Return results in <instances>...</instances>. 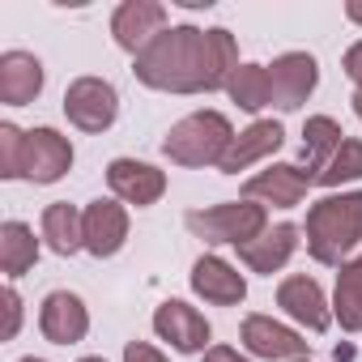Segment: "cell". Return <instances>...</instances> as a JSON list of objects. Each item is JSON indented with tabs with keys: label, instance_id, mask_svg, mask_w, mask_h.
Instances as JSON below:
<instances>
[{
	"label": "cell",
	"instance_id": "12",
	"mask_svg": "<svg viewBox=\"0 0 362 362\" xmlns=\"http://www.w3.org/2000/svg\"><path fill=\"white\" fill-rule=\"evenodd\" d=\"M39 328H43V337L56 341V345H77V341L90 332V311H86V303H81L77 294L52 290V294L43 298V307H39Z\"/></svg>",
	"mask_w": 362,
	"mask_h": 362
},
{
	"label": "cell",
	"instance_id": "4",
	"mask_svg": "<svg viewBox=\"0 0 362 362\" xmlns=\"http://www.w3.org/2000/svg\"><path fill=\"white\" fill-rule=\"evenodd\" d=\"M184 222H188V230L197 239H205V243H235V247H243V243H252V239H260L269 230V214L256 201H226V205L192 209Z\"/></svg>",
	"mask_w": 362,
	"mask_h": 362
},
{
	"label": "cell",
	"instance_id": "16",
	"mask_svg": "<svg viewBox=\"0 0 362 362\" xmlns=\"http://www.w3.org/2000/svg\"><path fill=\"white\" fill-rule=\"evenodd\" d=\"M192 290L205 298V303H218V307H235L247 298V281L235 264H226L222 256H201L192 264Z\"/></svg>",
	"mask_w": 362,
	"mask_h": 362
},
{
	"label": "cell",
	"instance_id": "23",
	"mask_svg": "<svg viewBox=\"0 0 362 362\" xmlns=\"http://www.w3.org/2000/svg\"><path fill=\"white\" fill-rule=\"evenodd\" d=\"M39 260V239L26 222H5L0 226V269L9 281H18L26 269H35Z\"/></svg>",
	"mask_w": 362,
	"mask_h": 362
},
{
	"label": "cell",
	"instance_id": "2",
	"mask_svg": "<svg viewBox=\"0 0 362 362\" xmlns=\"http://www.w3.org/2000/svg\"><path fill=\"white\" fill-rule=\"evenodd\" d=\"M362 243V192L324 197L307 209V252L320 264H345V256Z\"/></svg>",
	"mask_w": 362,
	"mask_h": 362
},
{
	"label": "cell",
	"instance_id": "9",
	"mask_svg": "<svg viewBox=\"0 0 362 362\" xmlns=\"http://www.w3.org/2000/svg\"><path fill=\"white\" fill-rule=\"evenodd\" d=\"M269 81H273V103H277L281 111H298V107L311 98L315 81H320V64H315L307 52H286V56L273 60Z\"/></svg>",
	"mask_w": 362,
	"mask_h": 362
},
{
	"label": "cell",
	"instance_id": "6",
	"mask_svg": "<svg viewBox=\"0 0 362 362\" xmlns=\"http://www.w3.org/2000/svg\"><path fill=\"white\" fill-rule=\"evenodd\" d=\"M162 30H166V5H158V0H124L111 18L115 43L132 56H141Z\"/></svg>",
	"mask_w": 362,
	"mask_h": 362
},
{
	"label": "cell",
	"instance_id": "1",
	"mask_svg": "<svg viewBox=\"0 0 362 362\" xmlns=\"http://www.w3.org/2000/svg\"><path fill=\"white\" fill-rule=\"evenodd\" d=\"M239 69V47L230 30H197V26H170L162 30L132 64L136 81L166 94H209L226 90Z\"/></svg>",
	"mask_w": 362,
	"mask_h": 362
},
{
	"label": "cell",
	"instance_id": "22",
	"mask_svg": "<svg viewBox=\"0 0 362 362\" xmlns=\"http://www.w3.org/2000/svg\"><path fill=\"white\" fill-rule=\"evenodd\" d=\"M332 315L341 320L345 332H362V256L341 264L332 290Z\"/></svg>",
	"mask_w": 362,
	"mask_h": 362
},
{
	"label": "cell",
	"instance_id": "24",
	"mask_svg": "<svg viewBox=\"0 0 362 362\" xmlns=\"http://www.w3.org/2000/svg\"><path fill=\"white\" fill-rule=\"evenodd\" d=\"M226 94H230L243 111H260V107H269V103H273L269 69H264V64H239L235 77H230V86H226Z\"/></svg>",
	"mask_w": 362,
	"mask_h": 362
},
{
	"label": "cell",
	"instance_id": "17",
	"mask_svg": "<svg viewBox=\"0 0 362 362\" xmlns=\"http://www.w3.org/2000/svg\"><path fill=\"white\" fill-rule=\"evenodd\" d=\"M281 141H286V132H281V124L277 119H256L252 128H243L235 141H230V149H226V158H222V175H239V170H247L252 162H260V158H269V153H277L281 149Z\"/></svg>",
	"mask_w": 362,
	"mask_h": 362
},
{
	"label": "cell",
	"instance_id": "19",
	"mask_svg": "<svg viewBox=\"0 0 362 362\" xmlns=\"http://www.w3.org/2000/svg\"><path fill=\"white\" fill-rule=\"evenodd\" d=\"M294 247H298V226L281 222V226H269L260 239L243 243V247H239V260H243L252 273H277V269L294 256Z\"/></svg>",
	"mask_w": 362,
	"mask_h": 362
},
{
	"label": "cell",
	"instance_id": "8",
	"mask_svg": "<svg viewBox=\"0 0 362 362\" xmlns=\"http://www.w3.org/2000/svg\"><path fill=\"white\" fill-rule=\"evenodd\" d=\"M153 332L162 341H170L179 354H201L209 345V320L188 307V303H179V298H166L158 311H153Z\"/></svg>",
	"mask_w": 362,
	"mask_h": 362
},
{
	"label": "cell",
	"instance_id": "13",
	"mask_svg": "<svg viewBox=\"0 0 362 362\" xmlns=\"http://www.w3.org/2000/svg\"><path fill=\"white\" fill-rule=\"evenodd\" d=\"M277 307H281L290 320H298L307 332H324V328L332 324L328 298H324V290H320L315 277H286V281L277 286Z\"/></svg>",
	"mask_w": 362,
	"mask_h": 362
},
{
	"label": "cell",
	"instance_id": "20",
	"mask_svg": "<svg viewBox=\"0 0 362 362\" xmlns=\"http://www.w3.org/2000/svg\"><path fill=\"white\" fill-rule=\"evenodd\" d=\"M43 239L56 256H73L86 247V214H77V205L56 201L43 209Z\"/></svg>",
	"mask_w": 362,
	"mask_h": 362
},
{
	"label": "cell",
	"instance_id": "28",
	"mask_svg": "<svg viewBox=\"0 0 362 362\" xmlns=\"http://www.w3.org/2000/svg\"><path fill=\"white\" fill-rule=\"evenodd\" d=\"M124 362H166V354L153 349V345H145V341H128L124 345Z\"/></svg>",
	"mask_w": 362,
	"mask_h": 362
},
{
	"label": "cell",
	"instance_id": "10",
	"mask_svg": "<svg viewBox=\"0 0 362 362\" xmlns=\"http://www.w3.org/2000/svg\"><path fill=\"white\" fill-rule=\"evenodd\" d=\"M107 184H111V192H115L124 205L145 209V205L162 201V192H166V175H162L158 166H149V162L115 158V162L107 166Z\"/></svg>",
	"mask_w": 362,
	"mask_h": 362
},
{
	"label": "cell",
	"instance_id": "21",
	"mask_svg": "<svg viewBox=\"0 0 362 362\" xmlns=\"http://www.w3.org/2000/svg\"><path fill=\"white\" fill-rule=\"evenodd\" d=\"M341 141H345V132L332 115H311L307 119V128H303V170L311 175V184L324 175V166L341 149Z\"/></svg>",
	"mask_w": 362,
	"mask_h": 362
},
{
	"label": "cell",
	"instance_id": "34",
	"mask_svg": "<svg viewBox=\"0 0 362 362\" xmlns=\"http://www.w3.org/2000/svg\"><path fill=\"white\" fill-rule=\"evenodd\" d=\"M22 362H43V358H22Z\"/></svg>",
	"mask_w": 362,
	"mask_h": 362
},
{
	"label": "cell",
	"instance_id": "5",
	"mask_svg": "<svg viewBox=\"0 0 362 362\" xmlns=\"http://www.w3.org/2000/svg\"><path fill=\"white\" fill-rule=\"evenodd\" d=\"M64 115L81 132H107L119 115V94L103 77H77L64 90Z\"/></svg>",
	"mask_w": 362,
	"mask_h": 362
},
{
	"label": "cell",
	"instance_id": "15",
	"mask_svg": "<svg viewBox=\"0 0 362 362\" xmlns=\"http://www.w3.org/2000/svg\"><path fill=\"white\" fill-rule=\"evenodd\" d=\"M128 239V209L119 201H90L86 205V252L90 256H115Z\"/></svg>",
	"mask_w": 362,
	"mask_h": 362
},
{
	"label": "cell",
	"instance_id": "31",
	"mask_svg": "<svg viewBox=\"0 0 362 362\" xmlns=\"http://www.w3.org/2000/svg\"><path fill=\"white\" fill-rule=\"evenodd\" d=\"M345 18L362 26V0H349V5H345Z\"/></svg>",
	"mask_w": 362,
	"mask_h": 362
},
{
	"label": "cell",
	"instance_id": "7",
	"mask_svg": "<svg viewBox=\"0 0 362 362\" xmlns=\"http://www.w3.org/2000/svg\"><path fill=\"white\" fill-rule=\"evenodd\" d=\"M311 188V175L294 162H277L260 175H252L247 184H243V201H264L273 209H294Z\"/></svg>",
	"mask_w": 362,
	"mask_h": 362
},
{
	"label": "cell",
	"instance_id": "18",
	"mask_svg": "<svg viewBox=\"0 0 362 362\" xmlns=\"http://www.w3.org/2000/svg\"><path fill=\"white\" fill-rule=\"evenodd\" d=\"M43 90V64L30 52H5L0 56V103L26 107Z\"/></svg>",
	"mask_w": 362,
	"mask_h": 362
},
{
	"label": "cell",
	"instance_id": "33",
	"mask_svg": "<svg viewBox=\"0 0 362 362\" xmlns=\"http://www.w3.org/2000/svg\"><path fill=\"white\" fill-rule=\"evenodd\" d=\"M81 362H103V358H81Z\"/></svg>",
	"mask_w": 362,
	"mask_h": 362
},
{
	"label": "cell",
	"instance_id": "11",
	"mask_svg": "<svg viewBox=\"0 0 362 362\" xmlns=\"http://www.w3.org/2000/svg\"><path fill=\"white\" fill-rule=\"evenodd\" d=\"M69 166H73L69 136H60L56 128L26 132V166H22V179H35V184H56V179H64Z\"/></svg>",
	"mask_w": 362,
	"mask_h": 362
},
{
	"label": "cell",
	"instance_id": "35",
	"mask_svg": "<svg viewBox=\"0 0 362 362\" xmlns=\"http://www.w3.org/2000/svg\"><path fill=\"white\" fill-rule=\"evenodd\" d=\"M298 362H307V358H298Z\"/></svg>",
	"mask_w": 362,
	"mask_h": 362
},
{
	"label": "cell",
	"instance_id": "29",
	"mask_svg": "<svg viewBox=\"0 0 362 362\" xmlns=\"http://www.w3.org/2000/svg\"><path fill=\"white\" fill-rule=\"evenodd\" d=\"M341 69H345V77H349V81H358V90H362V43H354V47L345 52Z\"/></svg>",
	"mask_w": 362,
	"mask_h": 362
},
{
	"label": "cell",
	"instance_id": "27",
	"mask_svg": "<svg viewBox=\"0 0 362 362\" xmlns=\"http://www.w3.org/2000/svg\"><path fill=\"white\" fill-rule=\"evenodd\" d=\"M18 328H22V294L9 286V290H5V341H13Z\"/></svg>",
	"mask_w": 362,
	"mask_h": 362
},
{
	"label": "cell",
	"instance_id": "14",
	"mask_svg": "<svg viewBox=\"0 0 362 362\" xmlns=\"http://www.w3.org/2000/svg\"><path fill=\"white\" fill-rule=\"evenodd\" d=\"M243 345L256 358H269V362H281V358L298 362V358H307V341L294 328H286V324H277L269 315H247L243 320Z\"/></svg>",
	"mask_w": 362,
	"mask_h": 362
},
{
	"label": "cell",
	"instance_id": "25",
	"mask_svg": "<svg viewBox=\"0 0 362 362\" xmlns=\"http://www.w3.org/2000/svg\"><path fill=\"white\" fill-rule=\"evenodd\" d=\"M354 179H362V141L345 136L341 149L328 158V166H324V175L315 179V184H324V188H341V184H354Z\"/></svg>",
	"mask_w": 362,
	"mask_h": 362
},
{
	"label": "cell",
	"instance_id": "26",
	"mask_svg": "<svg viewBox=\"0 0 362 362\" xmlns=\"http://www.w3.org/2000/svg\"><path fill=\"white\" fill-rule=\"evenodd\" d=\"M22 166H26V132L18 124H0V175L22 179Z\"/></svg>",
	"mask_w": 362,
	"mask_h": 362
},
{
	"label": "cell",
	"instance_id": "30",
	"mask_svg": "<svg viewBox=\"0 0 362 362\" xmlns=\"http://www.w3.org/2000/svg\"><path fill=\"white\" fill-rule=\"evenodd\" d=\"M205 362H247V358L230 345H214V349H205Z\"/></svg>",
	"mask_w": 362,
	"mask_h": 362
},
{
	"label": "cell",
	"instance_id": "32",
	"mask_svg": "<svg viewBox=\"0 0 362 362\" xmlns=\"http://www.w3.org/2000/svg\"><path fill=\"white\" fill-rule=\"evenodd\" d=\"M354 111H358V119H362V90L354 94Z\"/></svg>",
	"mask_w": 362,
	"mask_h": 362
},
{
	"label": "cell",
	"instance_id": "3",
	"mask_svg": "<svg viewBox=\"0 0 362 362\" xmlns=\"http://www.w3.org/2000/svg\"><path fill=\"white\" fill-rule=\"evenodd\" d=\"M230 141H235V128L222 111H197L166 132L162 153L179 166H222Z\"/></svg>",
	"mask_w": 362,
	"mask_h": 362
}]
</instances>
